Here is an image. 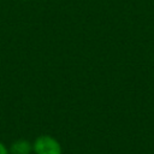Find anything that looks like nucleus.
<instances>
[{"instance_id": "f257e3e1", "label": "nucleus", "mask_w": 154, "mask_h": 154, "mask_svg": "<svg viewBox=\"0 0 154 154\" xmlns=\"http://www.w3.org/2000/svg\"><path fill=\"white\" fill-rule=\"evenodd\" d=\"M35 154H63L60 142L51 135H40L32 142Z\"/></svg>"}, {"instance_id": "f03ea898", "label": "nucleus", "mask_w": 154, "mask_h": 154, "mask_svg": "<svg viewBox=\"0 0 154 154\" xmlns=\"http://www.w3.org/2000/svg\"><path fill=\"white\" fill-rule=\"evenodd\" d=\"M8 152L10 154H30L32 152V143L24 138L16 140L11 143Z\"/></svg>"}, {"instance_id": "7ed1b4c3", "label": "nucleus", "mask_w": 154, "mask_h": 154, "mask_svg": "<svg viewBox=\"0 0 154 154\" xmlns=\"http://www.w3.org/2000/svg\"><path fill=\"white\" fill-rule=\"evenodd\" d=\"M0 154H10V152H8V148L0 141Z\"/></svg>"}]
</instances>
